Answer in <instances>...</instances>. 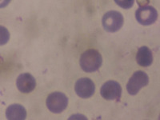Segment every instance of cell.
<instances>
[{"label":"cell","instance_id":"cell-4","mask_svg":"<svg viewBox=\"0 0 160 120\" xmlns=\"http://www.w3.org/2000/svg\"><path fill=\"white\" fill-rule=\"evenodd\" d=\"M149 83V77L144 71H135L127 84V91L131 95H137L142 88Z\"/></svg>","mask_w":160,"mask_h":120},{"label":"cell","instance_id":"cell-5","mask_svg":"<svg viewBox=\"0 0 160 120\" xmlns=\"http://www.w3.org/2000/svg\"><path fill=\"white\" fill-rule=\"evenodd\" d=\"M135 18L141 25L149 26L156 22L158 12L151 6H140L135 11Z\"/></svg>","mask_w":160,"mask_h":120},{"label":"cell","instance_id":"cell-1","mask_svg":"<svg viewBox=\"0 0 160 120\" xmlns=\"http://www.w3.org/2000/svg\"><path fill=\"white\" fill-rule=\"evenodd\" d=\"M102 55L97 50L89 49L83 52L80 57L79 65L87 73L97 71L102 66Z\"/></svg>","mask_w":160,"mask_h":120},{"label":"cell","instance_id":"cell-8","mask_svg":"<svg viewBox=\"0 0 160 120\" xmlns=\"http://www.w3.org/2000/svg\"><path fill=\"white\" fill-rule=\"evenodd\" d=\"M16 86L20 92L28 94L35 90L36 80L30 73H22L17 78Z\"/></svg>","mask_w":160,"mask_h":120},{"label":"cell","instance_id":"cell-2","mask_svg":"<svg viewBox=\"0 0 160 120\" xmlns=\"http://www.w3.org/2000/svg\"><path fill=\"white\" fill-rule=\"evenodd\" d=\"M124 18L122 15L117 11H110L103 15L102 24L104 30L109 33H115L122 28Z\"/></svg>","mask_w":160,"mask_h":120},{"label":"cell","instance_id":"cell-12","mask_svg":"<svg viewBox=\"0 0 160 120\" xmlns=\"http://www.w3.org/2000/svg\"><path fill=\"white\" fill-rule=\"evenodd\" d=\"M119 7L124 9H129V8H132L134 5L135 1L134 0H130V1H122V0H115V1Z\"/></svg>","mask_w":160,"mask_h":120},{"label":"cell","instance_id":"cell-11","mask_svg":"<svg viewBox=\"0 0 160 120\" xmlns=\"http://www.w3.org/2000/svg\"><path fill=\"white\" fill-rule=\"evenodd\" d=\"M10 38V33L8 29L1 26V46L4 45L8 42Z\"/></svg>","mask_w":160,"mask_h":120},{"label":"cell","instance_id":"cell-7","mask_svg":"<svg viewBox=\"0 0 160 120\" xmlns=\"http://www.w3.org/2000/svg\"><path fill=\"white\" fill-rule=\"evenodd\" d=\"M75 91L77 95L80 98H89L95 94V83L91 78H81L75 82Z\"/></svg>","mask_w":160,"mask_h":120},{"label":"cell","instance_id":"cell-10","mask_svg":"<svg viewBox=\"0 0 160 120\" xmlns=\"http://www.w3.org/2000/svg\"><path fill=\"white\" fill-rule=\"evenodd\" d=\"M136 62L140 67L148 68L152 64L153 55L151 51L148 47H141L136 54Z\"/></svg>","mask_w":160,"mask_h":120},{"label":"cell","instance_id":"cell-13","mask_svg":"<svg viewBox=\"0 0 160 120\" xmlns=\"http://www.w3.org/2000/svg\"><path fill=\"white\" fill-rule=\"evenodd\" d=\"M69 119H88V118L82 115H71L69 118Z\"/></svg>","mask_w":160,"mask_h":120},{"label":"cell","instance_id":"cell-9","mask_svg":"<svg viewBox=\"0 0 160 120\" xmlns=\"http://www.w3.org/2000/svg\"><path fill=\"white\" fill-rule=\"evenodd\" d=\"M6 117L9 120H24L27 118V111L20 104H12L6 110Z\"/></svg>","mask_w":160,"mask_h":120},{"label":"cell","instance_id":"cell-6","mask_svg":"<svg viewBox=\"0 0 160 120\" xmlns=\"http://www.w3.org/2000/svg\"><path fill=\"white\" fill-rule=\"evenodd\" d=\"M100 94L107 100H116L118 102L122 95V88L120 84L114 80H109L102 86Z\"/></svg>","mask_w":160,"mask_h":120},{"label":"cell","instance_id":"cell-3","mask_svg":"<svg viewBox=\"0 0 160 120\" xmlns=\"http://www.w3.org/2000/svg\"><path fill=\"white\" fill-rule=\"evenodd\" d=\"M46 104L51 112L59 114L65 111L66 108H68V98L62 92H53L47 98Z\"/></svg>","mask_w":160,"mask_h":120}]
</instances>
